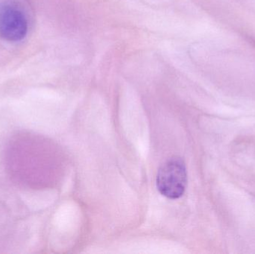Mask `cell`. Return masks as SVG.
Here are the masks:
<instances>
[{"instance_id":"1","label":"cell","mask_w":255,"mask_h":254,"mask_svg":"<svg viewBox=\"0 0 255 254\" xmlns=\"http://www.w3.org/2000/svg\"><path fill=\"white\" fill-rule=\"evenodd\" d=\"M46 144L32 131H20L9 139L4 166L10 180L19 187L37 189L45 183Z\"/></svg>"},{"instance_id":"2","label":"cell","mask_w":255,"mask_h":254,"mask_svg":"<svg viewBox=\"0 0 255 254\" xmlns=\"http://www.w3.org/2000/svg\"><path fill=\"white\" fill-rule=\"evenodd\" d=\"M187 185V168L182 158L172 157L160 166L156 186L162 195L169 199H178L184 195Z\"/></svg>"},{"instance_id":"3","label":"cell","mask_w":255,"mask_h":254,"mask_svg":"<svg viewBox=\"0 0 255 254\" xmlns=\"http://www.w3.org/2000/svg\"><path fill=\"white\" fill-rule=\"evenodd\" d=\"M28 22L20 9L10 4L0 6V37L16 42L25 38Z\"/></svg>"}]
</instances>
